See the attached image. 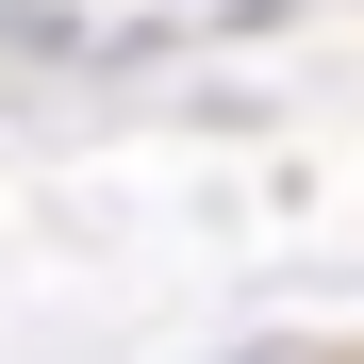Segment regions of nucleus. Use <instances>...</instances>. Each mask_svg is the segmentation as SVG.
Returning <instances> with one entry per match:
<instances>
[{
  "instance_id": "nucleus-1",
  "label": "nucleus",
  "mask_w": 364,
  "mask_h": 364,
  "mask_svg": "<svg viewBox=\"0 0 364 364\" xmlns=\"http://www.w3.org/2000/svg\"><path fill=\"white\" fill-rule=\"evenodd\" d=\"M249 364H331V348H249Z\"/></svg>"
}]
</instances>
